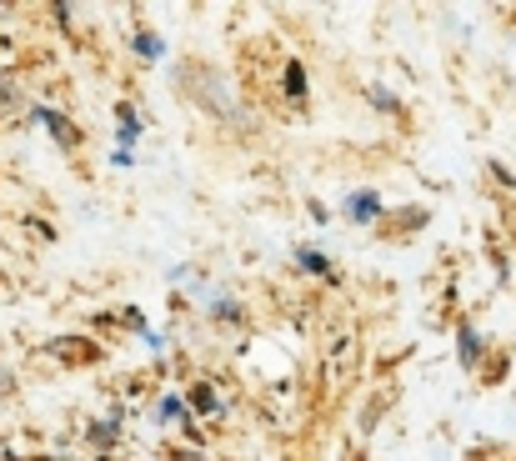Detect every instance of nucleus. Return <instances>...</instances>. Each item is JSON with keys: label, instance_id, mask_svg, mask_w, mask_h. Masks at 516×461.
Segmentation results:
<instances>
[{"label": "nucleus", "instance_id": "nucleus-1", "mask_svg": "<svg viewBox=\"0 0 516 461\" xmlns=\"http://www.w3.org/2000/svg\"><path fill=\"white\" fill-rule=\"evenodd\" d=\"M36 121H41V126H51V131H56V141H61V146H76V141H81V131H76V126H71V121H66V116H56V111H51V106H36Z\"/></svg>", "mask_w": 516, "mask_h": 461}, {"label": "nucleus", "instance_id": "nucleus-2", "mask_svg": "<svg viewBox=\"0 0 516 461\" xmlns=\"http://www.w3.org/2000/svg\"><path fill=\"white\" fill-rule=\"evenodd\" d=\"M346 216H351V221H376V216H381V196H376V191L351 196V201H346Z\"/></svg>", "mask_w": 516, "mask_h": 461}, {"label": "nucleus", "instance_id": "nucleus-3", "mask_svg": "<svg viewBox=\"0 0 516 461\" xmlns=\"http://www.w3.org/2000/svg\"><path fill=\"white\" fill-rule=\"evenodd\" d=\"M296 261H301V271H311V276H326V281H336V271H331V261L321 256V251H296Z\"/></svg>", "mask_w": 516, "mask_h": 461}, {"label": "nucleus", "instance_id": "nucleus-4", "mask_svg": "<svg viewBox=\"0 0 516 461\" xmlns=\"http://www.w3.org/2000/svg\"><path fill=\"white\" fill-rule=\"evenodd\" d=\"M286 96H291V101L306 96V71H301V66H286Z\"/></svg>", "mask_w": 516, "mask_h": 461}, {"label": "nucleus", "instance_id": "nucleus-5", "mask_svg": "<svg viewBox=\"0 0 516 461\" xmlns=\"http://www.w3.org/2000/svg\"><path fill=\"white\" fill-rule=\"evenodd\" d=\"M141 136V121H136V111L131 106H121V146H131Z\"/></svg>", "mask_w": 516, "mask_h": 461}, {"label": "nucleus", "instance_id": "nucleus-6", "mask_svg": "<svg viewBox=\"0 0 516 461\" xmlns=\"http://www.w3.org/2000/svg\"><path fill=\"white\" fill-rule=\"evenodd\" d=\"M136 51H141V56H151V61H156V56H161V51H166V46H161V36H146V31H141V36H136Z\"/></svg>", "mask_w": 516, "mask_h": 461}, {"label": "nucleus", "instance_id": "nucleus-7", "mask_svg": "<svg viewBox=\"0 0 516 461\" xmlns=\"http://www.w3.org/2000/svg\"><path fill=\"white\" fill-rule=\"evenodd\" d=\"M196 406H201V411H216V391L201 386V391H196Z\"/></svg>", "mask_w": 516, "mask_h": 461}, {"label": "nucleus", "instance_id": "nucleus-8", "mask_svg": "<svg viewBox=\"0 0 516 461\" xmlns=\"http://www.w3.org/2000/svg\"><path fill=\"white\" fill-rule=\"evenodd\" d=\"M461 356H466V361L476 356V336H471V331H461Z\"/></svg>", "mask_w": 516, "mask_h": 461}, {"label": "nucleus", "instance_id": "nucleus-9", "mask_svg": "<svg viewBox=\"0 0 516 461\" xmlns=\"http://www.w3.org/2000/svg\"><path fill=\"white\" fill-rule=\"evenodd\" d=\"M6 96H11V91H6V81H0V101H6Z\"/></svg>", "mask_w": 516, "mask_h": 461}]
</instances>
